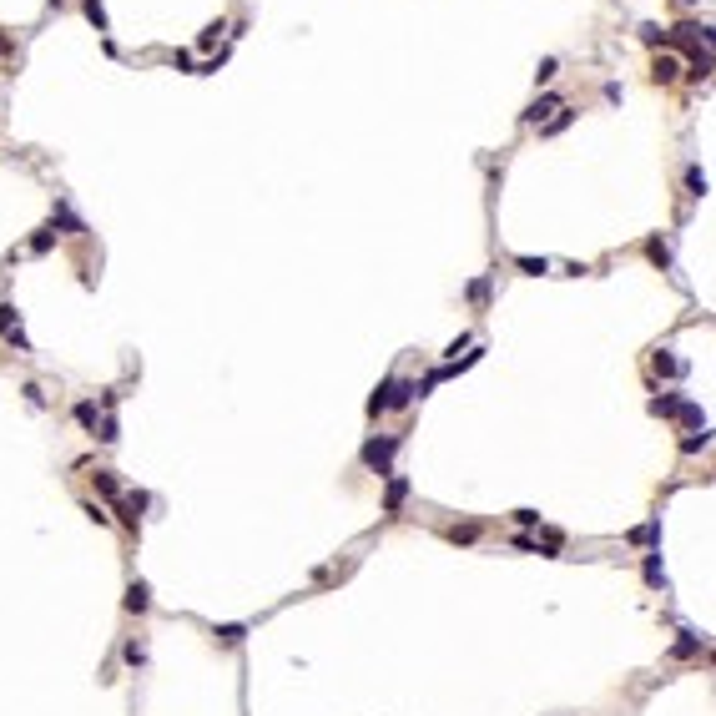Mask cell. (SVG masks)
<instances>
[{"label": "cell", "mask_w": 716, "mask_h": 716, "mask_svg": "<svg viewBox=\"0 0 716 716\" xmlns=\"http://www.w3.org/2000/svg\"><path fill=\"white\" fill-rule=\"evenodd\" d=\"M515 267H520V272H535V278H540V272H550L545 257H515Z\"/></svg>", "instance_id": "2e32d148"}, {"label": "cell", "mask_w": 716, "mask_h": 716, "mask_svg": "<svg viewBox=\"0 0 716 716\" xmlns=\"http://www.w3.org/2000/svg\"><path fill=\"white\" fill-rule=\"evenodd\" d=\"M646 580H651V585L666 580V570H661V555H646Z\"/></svg>", "instance_id": "ffe728a7"}, {"label": "cell", "mask_w": 716, "mask_h": 716, "mask_svg": "<svg viewBox=\"0 0 716 716\" xmlns=\"http://www.w3.org/2000/svg\"><path fill=\"white\" fill-rule=\"evenodd\" d=\"M96 489L106 494V500H117V494H122V484H117V469H96Z\"/></svg>", "instance_id": "ba28073f"}, {"label": "cell", "mask_w": 716, "mask_h": 716, "mask_svg": "<svg viewBox=\"0 0 716 716\" xmlns=\"http://www.w3.org/2000/svg\"><path fill=\"white\" fill-rule=\"evenodd\" d=\"M122 656H127V666H146V646H137V641H127Z\"/></svg>", "instance_id": "ac0fdd59"}, {"label": "cell", "mask_w": 716, "mask_h": 716, "mask_svg": "<svg viewBox=\"0 0 716 716\" xmlns=\"http://www.w3.org/2000/svg\"><path fill=\"white\" fill-rule=\"evenodd\" d=\"M394 454H399V434H383V439H368V444H363V464L378 474V479H389L394 469Z\"/></svg>", "instance_id": "6da1fadb"}, {"label": "cell", "mask_w": 716, "mask_h": 716, "mask_svg": "<svg viewBox=\"0 0 716 716\" xmlns=\"http://www.w3.org/2000/svg\"><path fill=\"white\" fill-rule=\"evenodd\" d=\"M651 363H656V373H671V378H676V373H686V363H681V358H671L666 348H661V353H656Z\"/></svg>", "instance_id": "9c48e42d"}, {"label": "cell", "mask_w": 716, "mask_h": 716, "mask_svg": "<svg viewBox=\"0 0 716 716\" xmlns=\"http://www.w3.org/2000/svg\"><path fill=\"white\" fill-rule=\"evenodd\" d=\"M646 252H651L661 267H671V252H666V242H661V237H651V247H646Z\"/></svg>", "instance_id": "603a6c76"}, {"label": "cell", "mask_w": 716, "mask_h": 716, "mask_svg": "<svg viewBox=\"0 0 716 716\" xmlns=\"http://www.w3.org/2000/svg\"><path fill=\"white\" fill-rule=\"evenodd\" d=\"M706 444H711V434H706V429H701V439H696V434H691V439H681V449H686V454H701Z\"/></svg>", "instance_id": "44dd1931"}, {"label": "cell", "mask_w": 716, "mask_h": 716, "mask_svg": "<svg viewBox=\"0 0 716 716\" xmlns=\"http://www.w3.org/2000/svg\"><path fill=\"white\" fill-rule=\"evenodd\" d=\"M444 540H454V545H474V540H479V525H454V530H444Z\"/></svg>", "instance_id": "8fae6325"}, {"label": "cell", "mask_w": 716, "mask_h": 716, "mask_svg": "<svg viewBox=\"0 0 716 716\" xmlns=\"http://www.w3.org/2000/svg\"><path fill=\"white\" fill-rule=\"evenodd\" d=\"M570 117H575V112H560V117H550L540 132H545V137H555V132H565V127H570Z\"/></svg>", "instance_id": "e0dca14e"}, {"label": "cell", "mask_w": 716, "mask_h": 716, "mask_svg": "<svg viewBox=\"0 0 716 716\" xmlns=\"http://www.w3.org/2000/svg\"><path fill=\"white\" fill-rule=\"evenodd\" d=\"M686 404V394H661V399H651V414H661V419H671L676 409Z\"/></svg>", "instance_id": "8992f818"}, {"label": "cell", "mask_w": 716, "mask_h": 716, "mask_svg": "<svg viewBox=\"0 0 716 716\" xmlns=\"http://www.w3.org/2000/svg\"><path fill=\"white\" fill-rule=\"evenodd\" d=\"M96 439H101V444H117V439H122V424H117L112 414H106V419H101V434H96Z\"/></svg>", "instance_id": "4fadbf2b"}, {"label": "cell", "mask_w": 716, "mask_h": 716, "mask_svg": "<svg viewBox=\"0 0 716 716\" xmlns=\"http://www.w3.org/2000/svg\"><path fill=\"white\" fill-rule=\"evenodd\" d=\"M50 242H56V228H41V233L31 237V252H50Z\"/></svg>", "instance_id": "9a60e30c"}, {"label": "cell", "mask_w": 716, "mask_h": 716, "mask_svg": "<svg viewBox=\"0 0 716 716\" xmlns=\"http://www.w3.org/2000/svg\"><path fill=\"white\" fill-rule=\"evenodd\" d=\"M76 424L96 434V404H91V399H81V404H76Z\"/></svg>", "instance_id": "7c38bea8"}, {"label": "cell", "mask_w": 716, "mask_h": 716, "mask_svg": "<svg viewBox=\"0 0 716 716\" xmlns=\"http://www.w3.org/2000/svg\"><path fill=\"white\" fill-rule=\"evenodd\" d=\"M656 81H676V61H671V56L656 61Z\"/></svg>", "instance_id": "7402d4cb"}, {"label": "cell", "mask_w": 716, "mask_h": 716, "mask_svg": "<svg viewBox=\"0 0 716 716\" xmlns=\"http://www.w3.org/2000/svg\"><path fill=\"white\" fill-rule=\"evenodd\" d=\"M212 636L223 641V646H242V641H247V626H217Z\"/></svg>", "instance_id": "30bf717a"}, {"label": "cell", "mask_w": 716, "mask_h": 716, "mask_svg": "<svg viewBox=\"0 0 716 716\" xmlns=\"http://www.w3.org/2000/svg\"><path fill=\"white\" fill-rule=\"evenodd\" d=\"M127 611H132V616H146V611H151V585H146V580H132V585H127Z\"/></svg>", "instance_id": "3957f363"}, {"label": "cell", "mask_w": 716, "mask_h": 716, "mask_svg": "<svg viewBox=\"0 0 716 716\" xmlns=\"http://www.w3.org/2000/svg\"><path fill=\"white\" fill-rule=\"evenodd\" d=\"M550 112H560V96H540V101L530 106V112H525V122H535V127H540Z\"/></svg>", "instance_id": "5b68a950"}, {"label": "cell", "mask_w": 716, "mask_h": 716, "mask_svg": "<svg viewBox=\"0 0 716 716\" xmlns=\"http://www.w3.org/2000/svg\"><path fill=\"white\" fill-rule=\"evenodd\" d=\"M86 16L96 21V31H106V11H101V0H86Z\"/></svg>", "instance_id": "cb8c5ba5"}, {"label": "cell", "mask_w": 716, "mask_h": 716, "mask_svg": "<svg viewBox=\"0 0 716 716\" xmlns=\"http://www.w3.org/2000/svg\"><path fill=\"white\" fill-rule=\"evenodd\" d=\"M515 520H520L525 530H535V525H540V510H515Z\"/></svg>", "instance_id": "d4e9b609"}, {"label": "cell", "mask_w": 716, "mask_h": 716, "mask_svg": "<svg viewBox=\"0 0 716 716\" xmlns=\"http://www.w3.org/2000/svg\"><path fill=\"white\" fill-rule=\"evenodd\" d=\"M404 500H409V479H404V474H389V489H383V515H399Z\"/></svg>", "instance_id": "7a4b0ae2"}, {"label": "cell", "mask_w": 716, "mask_h": 716, "mask_svg": "<svg viewBox=\"0 0 716 716\" xmlns=\"http://www.w3.org/2000/svg\"><path fill=\"white\" fill-rule=\"evenodd\" d=\"M16 318H21V313H16L11 303H0V338H6V333H11V328H16Z\"/></svg>", "instance_id": "d6986e66"}, {"label": "cell", "mask_w": 716, "mask_h": 716, "mask_svg": "<svg viewBox=\"0 0 716 716\" xmlns=\"http://www.w3.org/2000/svg\"><path fill=\"white\" fill-rule=\"evenodd\" d=\"M686 187H691V197H706V187H711V182H706V172H701V167H691V172H686Z\"/></svg>", "instance_id": "5bb4252c"}, {"label": "cell", "mask_w": 716, "mask_h": 716, "mask_svg": "<svg viewBox=\"0 0 716 716\" xmlns=\"http://www.w3.org/2000/svg\"><path fill=\"white\" fill-rule=\"evenodd\" d=\"M419 394H424L419 383H399V378H394V389H389V409H409Z\"/></svg>", "instance_id": "277c9868"}, {"label": "cell", "mask_w": 716, "mask_h": 716, "mask_svg": "<svg viewBox=\"0 0 716 716\" xmlns=\"http://www.w3.org/2000/svg\"><path fill=\"white\" fill-rule=\"evenodd\" d=\"M389 389H394V378H383L378 389H373V399H368V414H373V419H378L383 409H389Z\"/></svg>", "instance_id": "52a82bcc"}]
</instances>
